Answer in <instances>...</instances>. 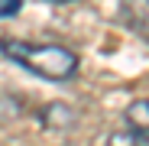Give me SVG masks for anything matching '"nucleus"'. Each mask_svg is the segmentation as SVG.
<instances>
[{"instance_id": "1", "label": "nucleus", "mask_w": 149, "mask_h": 146, "mask_svg": "<svg viewBox=\"0 0 149 146\" xmlns=\"http://www.w3.org/2000/svg\"><path fill=\"white\" fill-rule=\"evenodd\" d=\"M0 55L45 81H68L81 68L78 52H71L68 45H58V42H29V39L3 36L0 39Z\"/></svg>"}, {"instance_id": "2", "label": "nucleus", "mask_w": 149, "mask_h": 146, "mask_svg": "<svg viewBox=\"0 0 149 146\" xmlns=\"http://www.w3.org/2000/svg\"><path fill=\"white\" fill-rule=\"evenodd\" d=\"M120 20L143 42H149V0H120Z\"/></svg>"}, {"instance_id": "3", "label": "nucleus", "mask_w": 149, "mask_h": 146, "mask_svg": "<svg viewBox=\"0 0 149 146\" xmlns=\"http://www.w3.org/2000/svg\"><path fill=\"white\" fill-rule=\"evenodd\" d=\"M123 120H127L130 130H136V133H149V97H139V101L127 104Z\"/></svg>"}, {"instance_id": "4", "label": "nucleus", "mask_w": 149, "mask_h": 146, "mask_svg": "<svg viewBox=\"0 0 149 146\" xmlns=\"http://www.w3.org/2000/svg\"><path fill=\"white\" fill-rule=\"evenodd\" d=\"M107 146H149V133H136V130L113 133V136L107 140Z\"/></svg>"}, {"instance_id": "5", "label": "nucleus", "mask_w": 149, "mask_h": 146, "mask_svg": "<svg viewBox=\"0 0 149 146\" xmlns=\"http://www.w3.org/2000/svg\"><path fill=\"white\" fill-rule=\"evenodd\" d=\"M23 10V0H0V16H16Z\"/></svg>"}, {"instance_id": "6", "label": "nucleus", "mask_w": 149, "mask_h": 146, "mask_svg": "<svg viewBox=\"0 0 149 146\" xmlns=\"http://www.w3.org/2000/svg\"><path fill=\"white\" fill-rule=\"evenodd\" d=\"M52 3H68V0H52Z\"/></svg>"}]
</instances>
